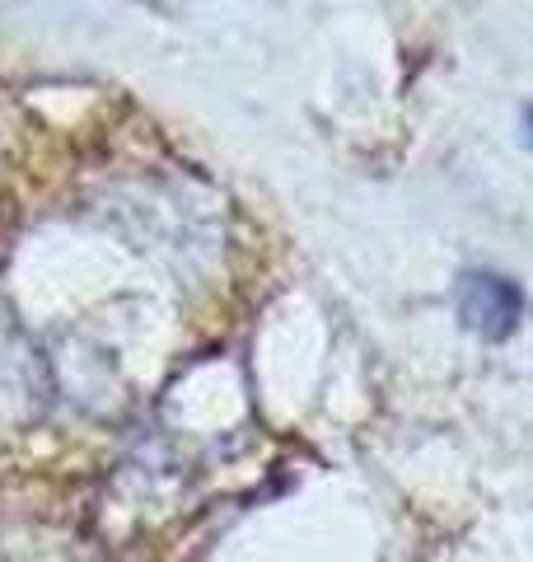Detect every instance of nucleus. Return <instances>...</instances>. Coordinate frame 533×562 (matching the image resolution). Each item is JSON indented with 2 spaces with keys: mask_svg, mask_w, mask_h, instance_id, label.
Wrapping results in <instances>:
<instances>
[{
  "mask_svg": "<svg viewBox=\"0 0 533 562\" xmlns=\"http://www.w3.org/2000/svg\"><path fill=\"white\" fill-rule=\"evenodd\" d=\"M524 319V291L501 272H464L458 281V324L487 342H506Z\"/></svg>",
  "mask_w": 533,
  "mask_h": 562,
  "instance_id": "nucleus-1",
  "label": "nucleus"
},
{
  "mask_svg": "<svg viewBox=\"0 0 533 562\" xmlns=\"http://www.w3.org/2000/svg\"><path fill=\"white\" fill-rule=\"evenodd\" d=\"M524 132H529V146H533V109L524 113Z\"/></svg>",
  "mask_w": 533,
  "mask_h": 562,
  "instance_id": "nucleus-2",
  "label": "nucleus"
}]
</instances>
